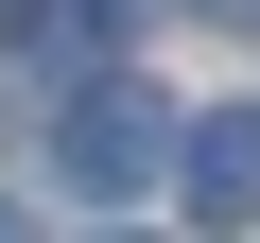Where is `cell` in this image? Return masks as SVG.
Here are the masks:
<instances>
[{"mask_svg":"<svg viewBox=\"0 0 260 243\" xmlns=\"http://www.w3.org/2000/svg\"><path fill=\"white\" fill-rule=\"evenodd\" d=\"M121 18H139V0H52V35H70V52H104Z\"/></svg>","mask_w":260,"mask_h":243,"instance_id":"obj_3","label":"cell"},{"mask_svg":"<svg viewBox=\"0 0 260 243\" xmlns=\"http://www.w3.org/2000/svg\"><path fill=\"white\" fill-rule=\"evenodd\" d=\"M0 243H18V208H0Z\"/></svg>","mask_w":260,"mask_h":243,"instance_id":"obj_5","label":"cell"},{"mask_svg":"<svg viewBox=\"0 0 260 243\" xmlns=\"http://www.w3.org/2000/svg\"><path fill=\"white\" fill-rule=\"evenodd\" d=\"M174 174H191V208H208V226H260V104L191 122V157H174Z\"/></svg>","mask_w":260,"mask_h":243,"instance_id":"obj_2","label":"cell"},{"mask_svg":"<svg viewBox=\"0 0 260 243\" xmlns=\"http://www.w3.org/2000/svg\"><path fill=\"white\" fill-rule=\"evenodd\" d=\"M174 157H191V139H174V104H156L139 70H87V87L52 104V174H70L87 208H139V191H156Z\"/></svg>","mask_w":260,"mask_h":243,"instance_id":"obj_1","label":"cell"},{"mask_svg":"<svg viewBox=\"0 0 260 243\" xmlns=\"http://www.w3.org/2000/svg\"><path fill=\"white\" fill-rule=\"evenodd\" d=\"M208 18H243V35H260V0H208Z\"/></svg>","mask_w":260,"mask_h":243,"instance_id":"obj_4","label":"cell"}]
</instances>
